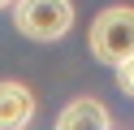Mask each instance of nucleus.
Here are the masks:
<instances>
[{
  "label": "nucleus",
  "mask_w": 134,
  "mask_h": 130,
  "mask_svg": "<svg viewBox=\"0 0 134 130\" xmlns=\"http://www.w3.org/2000/svg\"><path fill=\"white\" fill-rule=\"evenodd\" d=\"M87 52L99 65H125L134 56V4H108L87 26Z\"/></svg>",
  "instance_id": "nucleus-1"
},
{
  "label": "nucleus",
  "mask_w": 134,
  "mask_h": 130,
  "mask_svg": "<svg viewBox=\"0 0 134 130\" xmlns=\"http://www.w3.org/2000/svg\"><path fill=\"white\" fill-rule=\"evenodd\" d=\"M9 13L18 35L35 43H61L74 30V0H18Z\"/></svg>",
  "instance_id": "nucleus-2"
},
{
  "label": "nucleus",
  "mask_w": 134,
  "mask_h": 130,
  "mask_svg": "<svg viewBox=\"0 0 134 130\" xmlns=\"http://www.w3.org/2000/svg\"><path fill=\"white\" fill-rule=\"evenodd\" d=\"M39 113V100L22 78H0V130H26Z\"/></svg>",
  "instance_id": "nucleus-3"
},
{
  "label": "nucleus",
  "mask_w": 134,
  "mask_h": 130,
  "mask_svg": "<svg viewBox=\"0 0 134 130\" xmlns=\"http://www.w3.org/2000/svg\"><path fill=\"white\" fill-rule=\"evenodd\" d=\"M52 130H113V117H108L104 100L78 95V100H69L61 113H56V126Z\"/></svg>",
  "instance_id": "nucleus-4"
},
{
  "label": "nucleus",
  "mask_w": 134,
  "mask_h": 130,
  "mask_svg": "<svg viewBox=\"0 0 134 130\" xmlns=\"http://www.w3.org/2000/svg\"><path fill=\"white\" fill-rule=\"evenodd\" d=\"M117 87H121V91L134 100V56L125 61V65H117Z\"/></svg>",
  "instance_id": "nucleus-5"
},
{
  "label": "nucleus",
  "mask_w": 134,
  "mask_h": 130,
  "mask_svg": "<svg viewBox=\"0 0 134 130\" xmlns=\"http://www.w3.org/2000/svg\"><path fill=\"white\" fill-rule=\"evenodd\" d=\"M13 4H18V0H0V9H13Z\"/></svg>",
  "instance_id": "nucleus-6"
}]
</instances>
